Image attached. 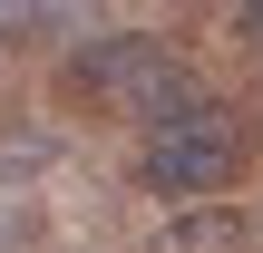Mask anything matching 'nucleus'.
Returning <instances> with one entry per match:
<instances>
[{
    "instance_id": "1",
    "label": "nucleus",
    "mask_w": 263,
    "mask_h": 253,
    "mask_svg": "<svg viewBox=\"0 0 263 253\" xmlns=\"http://www.w3.org/2000/svg\"><path fill=\"white\" fill-rule=\"evenodd\" d=\"M59 98L88 107V117H107V127H137V137H146L156 117L195 107L205 88H195L185 49H176L166 29H98V39H78V49L59 59Z\"/></svg>"
},
{
    "instance_id": "2",
    "label": "nucleus",
    "mask_w": 263,
    "mask_h": 253,
    "mask_svg": "<svg viewBox=\"0 0 263 253\" xmlns=\"http://www.w3.org/2000/svg\"><path fill=\"white\" fill-rule=\"evenodd\" d=\"M127 176H137V195H156L166 215H185V205H224V185L244 176V117H234L224 98H195V107L156 117V127L137 137Z\"/></svg>"
},
{
    "instance_id": "3",
    "label": "nucleus",
    "mask_w": 263,
    "mask_h": 253,
    "mask_svg": "<svg viewBox=\"0 0 263 253\" xmlns=\"http://www.w3.org/2000/svg\"><path fill=\"white\" fill-rule=\"evenodd\" d=\"M244 234H254V224H244L234 205H185V215H166L137 253H244Z\"/></svg>"
},
{
    "instance_id": "4",
    "label": "nucleus",
    "mask_w": 263,
    "mask_h": 253,
    "mask_svg": "<svg viewBox=\"0 0 263 253\" xmlns=\"http://www.w3.org/2000/svg\"><path fill=\"white\" fill-rule=\"evenodd\" d=\"M68 20V0H0V49H29Z\"/></svg>"
},
{
    "instance_id": "5",
    "label": "nucleus",
    "mask_w": 263,
    "mask_h": 253,
    "mask_svg": "<svg viewBox=\"0 0 263 253\" xmlns=\"http://www.w3.org/2000/svg\"><path fill=\"white\" fill-rule=\"evenodd\" d=\"M39 244V215H29V205H0V253H29Z\"/></svg>"
},
{
    "instance_id": "6",
    "label": "nucleus",
    "mask_w": 263,
    "mask_h": 253,
    "mask_svg": "<svg viewBox=\"0 0 263 253\" xmlns=\"http://www.w3.org/2000/svg\"><path fill=\"white\" fill-rule=\"evenodd\" d=\"M234 49H244V59H263V0H244V10H234Z\"/></svg>"
},
{
    "instance_id": "7",
    "label": "nucleus",
    "mask_w": 263,
    "mask_h": 253,
    "mask_svg": "<svg viewBox=\"0 0 263 253\" xmlns=\"http://www.w3.org/2000/svg\"><path fill=\"white\" fill-rule=\"evenodd\" d=\"M254 244H263V215H254Z\"/></svg>"
}]
</instances>
